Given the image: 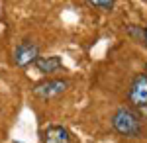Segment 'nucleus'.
<instances>
[{
	"label": "nucleus",
	"mask_w": 147,
	"mask_h": 143,
	"mask_svg": "<svg viewBox=\"0 0 147 143\" xmlns=\"http://www.w3.org/2000/svg\"><path fill=\"white\" fill-rule=\"evenodd\" d=\"M112 125L114 130L124 135V137H139L143 132V125H141V118L134 108H118L112 116Z\"/></svg>",
	"instance_id": "f257e3e1"
},
{
	"label": "nucleus",
	"mask_w": 147,
	"mask_h": 143,
	"mask_svg": "<svg viewBox=\"0 0 147 143\" xmlns=\"http://www.w3.org/2000/svg\"><path fill=\"white\" fill-rule=\"evenodd\" d=\"M67 88H69L67 78H49V80H43V82L35 84L34 94L39 96V98H43V100H47V98H53V96L63 94Z\"/></svg>",
	"instance_id": "f03ea898"
},
{
	"label": "nucleus",
	"mask_w": 147,
	"mask_h": 143,
	"mask_svg": "<svg viewBox=\"0 0 147 143\" xmlns=\"http://www.w3.org/2000/svg\"><path fill=\"white\" fill-rule=\"evenodd\" d=\"M127 98L131 102L134 110L147 104V75L145 73H139V75L134 77L131 86H129V92H127Z\"/></svg>",
	"instance_id": "7ed1b4c3"
},
{
	"label": "nucleus",
	"mask_w": 147,
	"mask_h": 143,
	"mask_svg": "<svg viewBox=\"0 0 147 143\" xmlns=\"http://www.w3.org/2000/svg\"><path fill=\"white\" fill-rule=\"evenodd\" d=\"M37 57H39V47L30 39H24V41H20V45L14 51V65L28 67L30 63H35Z\"/></svg>",
	"instance_id": "20e7f679"
},
{
	"label": "nucleus",
	"mask_w": 147,
	"mask_h": 143,
	"mask_svg": "<svg viewBox=\"0 0 147 143\" xmlns=\"http://www.w3.org/2000/svg\"><path fill=\"white\" fill-rule=\"evenodd\" d=\"M41 141L43 143H71V133L63 125H49V127L43 130Z\"/></svg>",
	"instance_id": "39448f33"
},
{
	"label": "nucleus",
	"mask_w": 147,
	"mask_h": 143,
	"mask_svg": "<svg viewBox=\"0 0 147 143\" xmlns=\"http://www.w3.org/2000/svg\"><path fill=\"white\" fill-rule=\"evenodd\" d=\"M63 67V61L57 55H49V57H37L35 59V69L43 75H51V73H57L59 69Z\"/></svg>",
	"instance_id": "423d86ee"
},
{
	"label": "nucleus",
	"mask_w": 147,
	"mask_h": 143,
	"mask_svg": "<svg viewBox=\"0 0 147 143\" xmlns=\"http://www.w3.org/2000/svg\"><path fill=\"white\" fill-rule=\"evenodd\" d=\"M127 35L134 37L139 43H143V28H141V26H129V28H127Z\"/></svg>",
	"instance_id": "0eeeda50"
},
{
	"label": "nucleus",
	"mask_w": 147,
	"mask_h": 143,
	"mask_svg": "<svg viewBox=\"0 0 147 143\" xmlns=\"http://www.w3.org/2000/svg\"><path fill=\"white\" fill-rule=\"evenodd\" d=\"M90 6L100 8V10H112L114 8V0H86Z\"/></svg>",
	"instance_id": "6e6552de"
},
{
	"label": "nucleus",
	"mask_w": 147,
	"mask_h": 143,
	"mask_svg": "<svg viewBox=\"0 0 147 143\" xmlns=\"http://www.w3.org/2000/svg\"><path fill=\"white\" fill-rule=\"evenodd\" d=\"M136 112L139 114V118H145V120H147V104H145V106H139V108H136Z\"/></svg>",
	"instance_id": "1a4fd4ad"
},
{
	"label": "nucleus",
	"mask_w": 147,
	"mask_h": 143,
	"mask_svg": "<svg viewBox=\"0 0 147 143\" xmlns=\"http://www.w3.org/2000/svg\"><path fill=\"white\" fill-rule=\"evenodd\" d=\"M143 45L147 47V26L143 28Z\"/></svg>",
	"instance_id": "9d476101"
},
{
	"label": "nucleus",
	"mask_w": 147,
	"mask_h": 143,
	"mask_svg": "<svg viewBox=\"0 0 147 143\" xmlns=\"http://www.w3.org/2000/svg\"><path fill=\"white\" fill-rule=\"evenodd\" d=\"M145 75H147V65H145Z\"/></svg>",
	"instance_id": "9b49d317"
}]
</instances>
